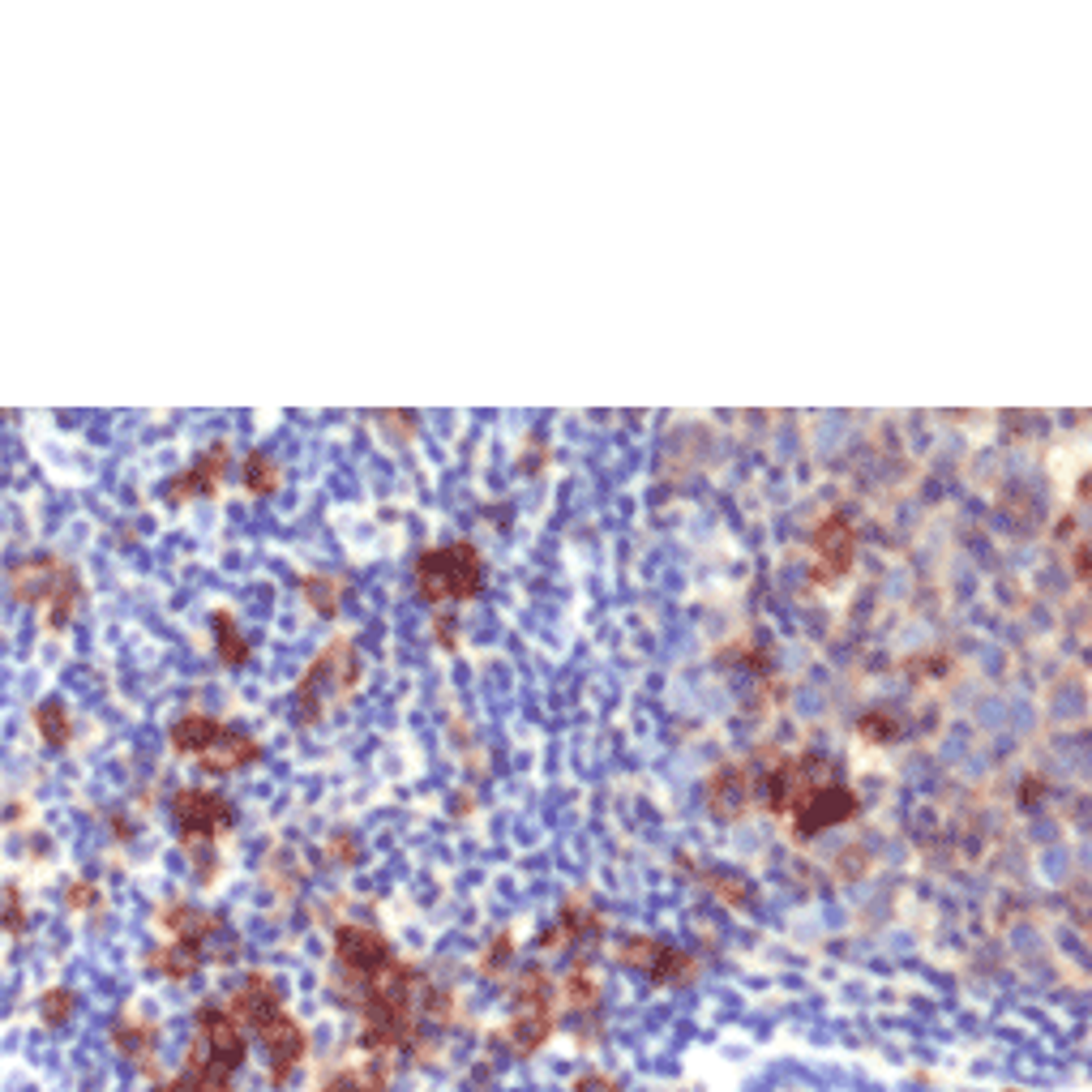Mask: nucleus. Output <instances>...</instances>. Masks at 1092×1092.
Segmentation results:
<instances>
[{"label":"nucleus","mask_w":1092,"mask_h":1092,"mask_svg":"<svg viewBox=\"0 0 1092 1092\" xmlns=\"http://www.w3.org/2000/svg\"><path fill=\"white\" fill-rule=\"evenodd\" d=\"M356 985V1003L364 1012L360 1041L369 1050H412L420 1041V1028L442 1015V994L425 981V972L398 964V960Z\"/></svg>","instance_id":"obj_1"},{"label":"nucleus","mask_w":1092,"mask_h":1092,"mask_svg":"<svg viewBox=\"0 0 1092 1092\" xmlns=\"http://www.w3.org/2000/svg\"><path fill=\"white\" fill-rule=\"evenodd\" d=\"M9 587H14L18 600L26 604H39L43 608V626L48 630H65L69 621L78 617L81 608V579L74 566L56 557H30L14 566L9 574Z\"/></svg>","instance_id":"obj_2"},{"label":"nucleus","mask_w":1092,"mask_h":1092,"mask_svg":"<svg viewBox=\"0 0 1092 1092\" xmlns=\"http://www.w3.org/2000/svg\"><path fill=\"white\" fill-rule=\"evenodd\" d=\"M519 1012H514L510 1028L501 1032V1041L510 1045V1054H532L548 1041L553 1032V985L540 968H527L519 977V994H514Z\"/></svg>","instance_id":"obj_3"},{"label":"nucleus","mask_w":1092,"mask_h":1092,"mask_svg":"<svg viewBox=\"0 0 1092 1092\" xmlns=\"http://www.w3.org/2000/svg\"><path fill=\"white\" fill-rule=\"evenodd\" d=\"M480 579H485V566H480V553L472 545H450V548H433V553L420 557L416 566V587L429 596V600H445V596H476Z\"/></svg>","instance_id":"obj_4"},{"label":"nucleus","mask_w":1092,"mask_h":1092,"mask_svg":"<svg viewBox=\"0 0 1092 1092\" xmlns=\"http://www.w3.org/2000/svg\"><path fill=\"white\" fill-rule=\"evenodd\" d=\"M356 681V651H351L347 639H335L331 648L313 660V668L304 673L300 690H296V707H300V720H317L326 707V699H338L347 695V686Z\"/></svg>","instance_id":"obj_5"},{"label":"nucleus","mask_w":1092,"mask_h":1092,"mask_svg":"<svg viewBox=\"0 0 1092 1092\" xmlns=\"http://www.w3.org/2000/svg\"><path fill=\"white\" fill-rule=\"evenodd\" d=\"M172 818H176V827H181V836L189 840V849H202L206 840L223 836V831L236 823V809L223 802L219 793L184 789L172 797Z\"/></svg>","instance_id":"obj_6"},{"label":"nucleus","mask_w":1092,"mask_h":1092,"mask_svg":"<svg viewBox=\"0 0 1092 1092\" xmlns=\"http://www.w3.org/2000/svg\"><path fill=\"white\" fill-rule=\"evenodd\" d=\"M853 814H857V797H853V789L844 780L818 784V789H809L802 802L789 809L793 827L802 831V836H818V831L836 827V823H844V818H853Z\"/></svg>","instance_id":"obj_7"},{"label":"nucleus","mask_w":1092,"mask_h":1092,"mask_svg":"<svg viewBox=\"0 0 1092 1092\" xmlns=\"http://www.w3.org/2000/svg\"><path fill=\"white\" fill-rule=\"evenodd\" d=\"M193 1050H202L206 1059L219 1066V1071L232 1075L244 1063V1028L228 1012H219V1007H202V1012H197V1041H193Z\"/></svg>","instance_id":"obj_8"},{"label":"nucleus","mask_w":1092,"mask_h":1092,"mask_svg":"<svg viewBox=\"0 0 1092 1092\" xmlns=\"http://www.w3.org/2000/svg\"><path fill=\"white\" fill-rule=\"evenodd\" d=\"M335 960L347 968L351 981H364L373 977L378 968L390 964V943L378 934V930H364V925H343L335 934Z\"/></svg>","instance_id":"obj_9"},{"label":"nucleus","mask_w":1092,"mask_h":1092,"mask_svg":"<svg viewBox=\"0 0 1092 1092\" xmlns=\"http://www.w3.org/2000/svg\"><path fill=\"white\" fill-rule=\"evenodd\" d=\"M621 964L639 968L643 977H651V981H681L690 972V960L681 956L677 947L655 943V938H626V943H621Z\"/></svg>","instance_id":"obj_10"},{"label":"nucleus","mask_w":1092,"mask_h":1092,"mask_svg":"<svg viewBox=\"0 0 1092 1092\" xmlns=\"http://www.w3.org/2000/svg\"><path fill=\"white\" fill-rule=\"evenodd\" d=\"M257 1037H262L266 1054H270V1071H275V1079L284 1084V1079L296 1071L300 1059H304V1032H300V1024L287 1012H279V1015H270L266 1024L257 1028Z\"/></svg>","instance_id":"obj_11"},{"label":"nucleus","mask_w":1092,"mask_h":1092,"mask_svg":"<svg viewBox=\"0 0 1092 1092\" xmlns=\"http://www.w3.org/2000/svg\"><path fill=\"white\" fill-rule=\"evenodd\" d=\"M279 1012H284V998H279V985L270 977H249L236 990V998H232V1019H236L240 1028H253V1032Z\"/></svg>","instance_id":"obj_12"},{"label":"nucleus","mask_w":1092,"mask_h":1092,"mask_svg":"<svg viewBox=\"0 0 1092 1092\" xmlns=\"http://www.w3.org/2000/svg\"><path fill=\"white\" fill-rule=\"evenodd\" d=\"M853 561V532L844 519H827L823 532L814 536V579L818 583H831L849 570Z\"/></svg>","instance_id":"obj_13"},{"label":"nucleus","mask_w":1092,"mask_h":1092,"mask_svg":"<svg viewBox=\"0 0 1092 1092\" xmlns=\"http://www.w3.org/2000/svg\"><path fill=\"white\" fill-rule=\"evenodd\" d=\"M223 472H228V445H215V450H206L202 459H193L189 472H181L168 485V497H193V493H210L219 489Z\"/></svg>","instance_id":"obj_14"},{"label":"nucleus","mask_w":1092,"mask_h":1092,"mask_svg":"<svg viewBox=\"0 0 1092 1092\" xmlns=\"http://www.w3.org/2000/svg\"><path fill=\"white\" fill-rule=\"evenodd\" d=\"M257 758V742L244 733H232V728H223L219 742L206 750V754H197V767L202 771H236L244 767V762Z\"/></svg>","instance_id":"obj_15"},{"label":"nucleus","mask_w":1092,"mask_h":1092,"mask_svg":"<svg viewBox=\"0 0 1092 1092\" xmlns=\"http://www.w3.org/2000/svg\"><path fill=\"white\" fill-rule=\"evenodd\" d=\"M159 1092H232V1084H228V1071H219L202 1050H193L189 1071H184L181 1079H168Z\"/></svg>","instance_id":"obj_16"},{"label":"nucleus","mask_w":1092,"mask_h":1092,"mask_svg":"<svg viewBox=\"0 0 1092 1092\" xmlns=\"http://www.w3.org/2000/svg\"><path fill=\"white\" fill-rule=\"evenodd\" d=\"M223 728H228V724L210 720V715H184V720L172 728V746L181 750V754H193V758H197V754H206V750L219 742Z\"/></svg>","instance_id":"obj_17"},{"label":"nucleus","mask_w":1092,"mask_h":1092,"mask_svg":"<svg viewBox=\"0 0 1092 1092\" xmlns=\"http://www.w3.org/2000/svg\"><path fill=\"white\" fill-rule=\"evenodd\" d=\"M596 938H600V917H596L592 909H566L557 930L548 934V943H570L574 951H583V947H592Z\"/></svg>","instance_id":"obj_18"},{"label":"nucleus","mask_w":1092,"mask_h":1092,"mask_svg":"<svg viewBox=\"0 0 1092 1092\" xmlns=\"http://www.w3.org/2000/svg\"><path fill=\"white\" fill-rule=\"evenodd\" d=\"M150 964H155L163 977H189V972L202 964V943H189V938H176V943L159 947L155 956H150Z\"/></svg>","instance_id":"obj_19"},{"label":"nucleus","mask_w":1092,"mask_h":1092,"mask_svg":"<svg viewBox=\"0 0 1092 1092\" xmlns=\"http://www.w3.org/2000/svg\"><path fill=\"white\" fill-rule=\"evenodd\" d=\"M711 809L720 818H733L737 809L746 806V797H750V780H742V771H720V776L711 780Z\"/></svg>","instance_id":"obj_20"},{"label":"nucleus","mask_w":1092,"mask_h":1092,"mask_svg":"<svg viewBox=\"0 0 1092 1092\" xmlns=\"http://www.w3.org/2000/svg\"><path fill=\"white\" fill-rule=\"evenodd\" d=\"M34 728H39V737L52 750H65L69 737H74V720H69V711L56 699H48V702H39V707H34Z\"/></svg>","instance_id":"obj_21"},{"label":"nucleus","mask_w":1092,"mask_h":1092,"mask_svg":"<svg viewBox=\"0 0 1092 1092\" xmlns=\"http://www.w3.org/2000/svg\"><path fill=\"white\" fill-rule=\"evenodd\" d=\"M326 1092H386V1066L382 1063H364V1066H356V1071L331 1079Z\"/></svg>","instance_id":"obj_22"},{"label":"nucleus","mask_w":1092,"mask_h":1092,"mask_svg":"<svg viewBox=\"0 0 1092 1092\" xmlns=\"http://www.w3.org/2000/svg\"><path fill=\"white\" fill-rule=\"evenodd\" d=\"M240 476H244V489L262 493V497L279 489V467H275V459H270V454H262V450H253L249 459H244Z\"/></svg>","instance_id":"obj_23"},{"label":"nucleus","mask_w":1092,"mask_h":1092,"mask_svg":"<svg viewBox=\"0 0 1092 1092\" xmlns=\"http://www.w3.org/2000/svg\"><path fill=\"white\" fill-rule=\"evenodd\" d=\"M215 626H219V655H223V664H244V660H249V648H244V639L236 634V617H232L228 608H219V613H215Z\"/></svg>","instance_id":"obj_24"},{"label":"nucleus","mask_w":1092,"mask_h":1092,"mask_svg":"<svg viewBox=\"0 0 1092 1092\" xmlns=\"http://www.w3.org/2000/svg\"><path fill=\"white\" fill-rule=\"evenodd\" d=\"M116 1041H121L125 1054L146 1059V1054L155 1050V1028H150V1024H121V1028H116Z\"/></svg>","instance_id":"obj_25"},{"label":"nucleus","mask_w":1092,"mask_h":1092,"mask_svg":"<svg viewBox=\"0 0 1092 1092\" xmlns=\"http://www.w3.org/2000/svg\"><path fill=\"white\" fill-rule=\"evenodd\" d=\"M0 925H5L9 934H22V930H26V909H22V891H18L14 883L0 891Z\"/></svg>","instance_id":"obj_26"},{"label":"nucleus","mask_w":1092,"mask_h":1092,"mask_svg":"<svg viewBox=\"0 0 1092 1092\" xmlns=\"http://www.w3.org/2000/svg\"><path fill=\"white\" fill-rule=\"evenodd\" d=\"M39 1012H43L48 1024H65L69 1012H74V994H69V990H48V994L39 998Z\"/></svg>","instance_id":"obj_27"},{"label":"nucleus","mask_w":1092,"mask_h":1092,"mask_svg":"<svg viewBox=\"0 0 1092 1092\" xmlns=\"http://www.w3.org/2000/svg\"><path fill=\"white\" fill-rule=\"evenodd\" d=\"M566 985H570V1007H574L579 1015L587 1012V1007H596V981L587 977V972H570Z\"/></svg>","instance_id":"obj_28"},{"label":"nucleus","mask_w":1092,"mask_h":1092,"mask_svg":"<svg viewBox=\"0 0 1092 1092\" xmlns=\"http://www.w3.org/2000/svg\"><path fill=\"white\" fill-rule=\"evenodd\" d=\"M861 733L874 737V742H891V737L900 733V724L891 720V715H883V711H870V715L861 720Z\"/></svg>","instance_id":"obj_29"},{"label":"nucleus","mask_w":1092,"mask_h":1092,"mask_svg":"<svg viewBox=\"0 0 1092 1092\" xmlns=\"http://www.w3.org/2000/svg\"><path fill=\"white\" fill-rule=\"evenodd\" d=\"M579 1092H621L608 1075H583L579 1079Z\"/></svg>","instance_id":"obj_30"},{"label":"nucleus","mask_w":1092,"mask_h":1092,"mask_svg":"<svg viewBox=\"0 0 1092 1092\" xmlns=\"http://www.w3.org/2000/svg\"><path fill=\"white\" fill-rule=\"evenodd\" d=\"M510 960V938H497V947H493V956H489V968H501Z\"/></svg>","instance_id":"obj_31"},{"label":"nucleus","mask_w":1092,"mask_h":1092,"mask_svg":"<svg viewBox=\"0 0 1092 1092\" xmlns=\"http://www.w3.org/2000/svg\"><path fill=\"white\" fill-rule=\"evenodd\" d=\"M90 900H95V887H86V883L69 887V904H74V909H81V904H90Z\"/></svg>","instance_id":"obj_32"}]
</instances>
